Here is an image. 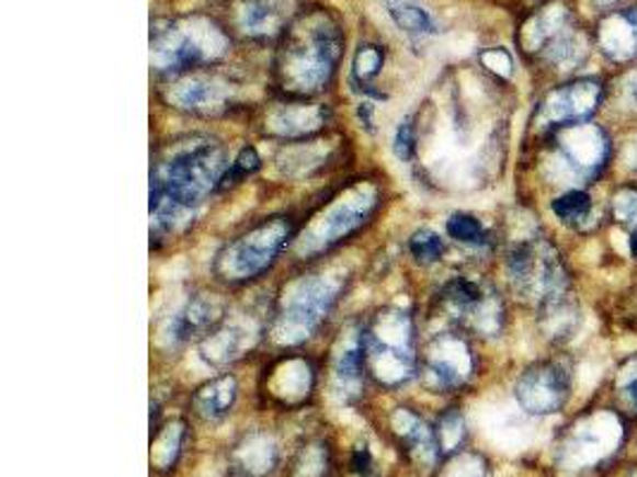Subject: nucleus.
<instances>
[{
	"instance_id": "423d86ee",
	"label": "nucleus",
	"mask_w": 637,
	"mask_h": 477,
	"mask_svg": "<svg viewBox=\"0 0 637 477\" xmlns=\"http://www.w3.org/2000/svg\"><path fill=\"white\" fill-rule=\"evenodd\" d=\"M292 235V225L284 217H273L259 227H253L249 235L239 237L223 253V268L229 280H247L261 275L275 255L284 249Z\"/></svg>"
},
{
	"instance_id": "4be33fe9",
	"label": "nucleus",
	"mask_w": 637,
	"mask_h": 477,
	"mask_svg": "<svg viewBox=\"0 0 637 477\" xmlns=\"http://www.w3.org/2000/svg\"><path fill=\"white\" fill-rule=\"evenodd\" d=\"M182 440H184L182 422H174V425L168 428V432L151 438V463L156 470L170 473L174 468V463H178L182 454Z\"/></svg>"
},
{
	"instance_id": "e433bc0d",
	"label": "nucleus",
	"mask_w": 637,
	"mask_h": 477,
	"mask_svg": "<svg viewBox=\"0 0 637 477\" xmlns=\"http://www.w3.org/2000/svg\"><path fill=\"white\" fill-rule=\"evenodd\" d=\"M628 93H630V101H633V103H637V77L630 81Z\"/></svg>"
},
{
	"instance_id": "a878e982",
	"label": "nucleus",
	"mask_w": 637,
	"mask_h": 477,
	"mask_svg": "<svg viewBox=\"0 0 637 477\" xmlns=\"http://www.w3.org/2000/svg\"><path fill=\"white\" fill-rule=\"evenodd\" d=\"M446 231H450L452 239H456L460 243H470V247H478V243L487 241L485 227L480 225L478 217L466 215V213L452 215L450 220H446Z\"/></svg>"
},
{
	"instance_id": "9b49d317",
	"label": "nucleus",
	"mask_w": 637,
	"mask_h": 477,
	"mask_svg": "<svg viewBox=\"0 0 637 477\" xmlns=\"http://www.w3.org/2000/svg\"><path fill=\"white\" fill-rule=\"evenodd\" d=\"M442 298L450 304L460 318H466L478 332L494 334L501 322V308L494 302V294H490L476 280L456 277L444 286Z\"/></svg>"
},
{
	"instance_id": "c9c22d12",
	"label": "nucleus",
	"mask_w": 637,
	"mask_h": 477,
	"mask_svg": "<svg viewBox=\"0 0 637 477\" xmlns=\"http://www.w3.org/2000/svg\"><path fill=\"white\" fill-rule=\"evenodd\" d=\"M351 468H354L359 475H365L368 477L371 470H373V454H371V448L368 446H359L354 456H351Z\"/></svg>"
},
{
	"instance_id": "a211bd4d",
	"label": "nucleus",
	"mask_w": 637,
	"mask_h": 477,
	"mask_svg": "<svg viewBox=\"0 0 637 477\" xmlns=\"http://www.w3.org/2000/svg\"><path fill=\"white\" fill-rule=\"evenodd\" d=\"M282 20L284 0H247L239 10V26L253 36L275 32Z\"/></svg>"
},
{
	"instance_id": "5701e85b",
	"label": "nucleus",
	"mask_w": 637,
	"mask_h": 477,
	"mask_svg": "<svg viewBox=\"0 0 637 477\" xmlns=\"http://www.w3.org/2000/svg\"><path fill=\"white\" fill-rule=\"evenodd\" d=\"M174 99L184 107H192V111H206V107H213L223 101V91L220 87L211 84V81L189 79L174 91Z\"/></svg>"
},
{
	"instance_id": "4c0bfd02",
	"label": "nucleus",
	"mask_w": 637,
	"mask_h": 477,
	"mask_svg": "<svg viewBox=\"0 0 637 477\" xmlns=\"http://www.w3.org/2000/svg\"><path fill=\"white\" fill-rule=\"evenodd\" d=\"M630 251H633V255L637 258V227L633 229V235H630Z\"/></svg>"
},
{
	"instance_id": "6ab92c4d",
	"label": "nucleus",
	"mask_w": 637,
	"mask_h": 477,
	"mask_svg": "<svg viewBox=\"0 0 637 477\" xmlns=\"http://www.w3.org/2000/svg\"><path fill=\"white\" fill-rule=\"evenodd\" d=\"M389 20L397 24V30L413 34V36H428L437 32V24L432 20L430 12L418 5L416 0H385Z\"/></svg>"
},
{
	"instance_id": "393cba45",
	"label": "nucleus",
	"mask_w": 637,
	"mask_h": 477,
	"mask_svg": "<svg viewBox=\"0 0 637 477\" xmlns=\"http://www.w3.org/2000/svg\"><path fill=\"white\" fill-rule=\"evenodd\" d=\"M590 208H592L590 196L585 194V191H578V189L566 191L564 196H559L557 201L551 203V211L559 215V220H564L568 225L585 220V217L590 215Z\"/></svg>"
},
{
	"instance_id": "f03ea898",
	"label": "nucleus",
	"mask_w": 637,
	"mask_h": 477,
	"mask_svg": "<svg viewBox=\"0 0 637 477\" xmlns=\"http://www.w3.org/2000/svg\"><path fill=\"white\" fill-rule=\"evenodd\" d=\"M339 53H342V34L328 15L318 12L302 20L289 32L280 56L284 84L294 91H318L334 72Z\"/></svg>"
},
{
	"instance_id": "bb28decb",
	"label": "nucleus",
	"mask_w": 637,
	"mask_h": 477,
	"mask_svg": "<svg viewBox=\"0 0 637 477\" xmlns=\"http://www.w3.org/2000/svg\"><path fill=\"white\" fill-rule=\"evenodd\" d=\"M618 404L626 408L630 416H637V359H630L621 367L616 379Z\"/></svg>"
},
{
	"instance_id": "f3484780",
	"label": "nucleus",
	"mask_w": 637,
	"mask_h": 477,
	"mask_svg": "<svg viewBox=\"0 0 637 477\" xmlns=\"http://www.w3.org/2000/svg\"><path fill=\"white\" fill-rule=\"evenodd\" d=\"M576 438L568 444V452H571L578 461H585L588 454L602 456L604 452L598 446H612L614 442L618 444V428L608 418H594L590 425L576 428Z\"/></svg>"
},
{
	"instance_id": "f8f14e48",
	"label": "nucleus",
	"mask_w": 637,
	"mask_h": 477,
	"mask_svg": "<svg viewBox=\"0 0 637 477\" xmlns=\"http://www.w3.org/2000/svg\"><path fill=\"white\" fill-rule=\"evenodd\" d=\"M425 371L440 389L460 387L470 377V349L454 334H442L425 351Z\"/></svg>"
},
{
	"instance_id": "b1692460",
	"label": "nucleus",
	"mask_w": 637,
	"mask_h": 477,
	"mask_svg": "<svg viewBox=\"0 0 637 477\" xmlns=\"http://www.w3.org/2000/svg\"><path fill=\"white\" fill-rule=\"evenodd\" d=\"M435 438H437L442 458H450V456L458 454L460 446H464V440H466L464 416H460L458 411L444 413L437 422V428H435Z\"/></svg>"
},
{
	"instance_id": "cd10ccee",
	"label": "nucleus",
	"mask_w": 637,
	"mask_h": 477,
	"mask_svg": "<svg viewBox=\"0 0 637 477\" xmlns=\"http://www.w3.org/2000/svg\"><path fill=\"white\" fill-rule=\"evenodd\" d=\"M409 249H411L416 261H420V263H435L437 258L442 255V251H444V243L435 235V231L420 229V231H416V235L411 237Z\"/></svg>"
},
{
	"instance_id": "2f4dec72",
	"label": "nucleus",
	"mask_w": 637,
	"mask_h": 477,
	"mask_svg": "<svg viewBox=\"0 0 637 477\" xmlns=\"http://www.w3.org/2000/svg\"><path fill=\"white\" fill-rule=\"evenodd\" d=\"M614 215L618 223H637V189H621L614 196Z\"/></svg>"
},
{
	"instance_id": "aec40b11",
	"label": "nucleus",
	"mask_w": 637,
	"mask_h": 477,
	"mask_svg": "<svg viewBox=\"0 0 637 477\" xmlns=\"http://www.w3.org/2000/svg\"><path fill=\"white\" fill-rule=\"evenodd\" d=\"M223 318V308L215 302H206V298H196V302L189 304L178 318L174 325V332L180 339H189L208 332Z\"/></svg>"
},
{
	"instance_id": "c756f323",
	"label": "nucleus",
	"mask_w": 637,
	"mask_h": 477,
	"mask_svg": "<svg viewBox=\"0 0 637 477\" xmlns=\"http://www.w3.org/2000/svg\"><path fill=\"white\" fill-rule=\"evenodd\" d=\"M383 60L385 56L377 46H361L354 58V77L359 81H368L377 77V72L383 70Z\"/></svg>"
},
{
	"instance_id": "ddd939ff",
	"label": "nucleus",
	"mask_w": 637,
	"mask_h": 477,
	"mask_svg": "<svg viewBox=\"0 0 637 477\" xmlns=\"http://www.w3.org/2000/svg\"><path fill=\"white\" fill-rule=\"evenodd\" d=\"M600 50L608 60L628 63L637 58V5L604 18L598 32Z\"/></svg>"
},
{
	"instance_id": "39448f33",
	"label": "nucleus",
	"mask_w": 637,
	"mask_h": 477,
	"mask_svg": "<svg viewBox=\"0 0 637 477\" xmlns=\"http://www.w3.org/2000/svg\"><path fill=\"white\" fill-rule=\"evenodd\" d=\"M509 275L516 289L537 304L568 292V272L559 251L547 241H527L511 253Z\"/></svg>"
},
{
	"instance_id": "6e6552de",
	"label": "nucleus",
	"mask_w": 637,
	"mask_h": 477,
	"mask_svg": "<svg viewBox=\"0 0 637 477\" xmlns=\"http://www.w3.org/2000/svg\"><path fill=\"white\" fill-rule=\"evenodd\" d=\"M334 304V289L322 280H308L302 284L280 318V334L284 342H299L314 332L318 322L328 316Z\"/></svg>"
},
{
	"instance_id": "2eb2a0df",
	"label": "nucleus",
	"mask_w": 637,
	"mask_h": 477,
	"mask_svg": "<svg viewBox=\"0 0 637 477\" xmlns=\"http://www.w3.org/2000/svg\"><path fill=\"white\" fill-rule=\"evenodd\" d=\"M539 322L547 337L559 342V339H568L576 332L580 322V308L568 292L557 294L539 304Z\"/></svg>"
},
{
	"instance_id": "0eeeda50",
	"label": "nucleus",
	"mask_w": 637,
	"mask_h": 477,
	"mask_svg": "<svg viewBox=\"0 0 637 477\" xmlns=\"http://www.w3.org/2000/svg\"><path fill=\"white\" fill-rule=\"evenodd\" d=\"M571 397V377L557 361H539L527 367L516 385V399L533 416L557 413Z\"/></svg>"
},
{
	"instance_id": "20e7f679",
	"label": "nucleus",
	"mask_w": 637,
	"mask_h": 477,
	"mask_svg": "<svg viewBox=\"0 0 637 477\" xmlns=\"http://www.w3.org/2000/svg\"><path fill=\"white\" fill-rule=\"evenodd\" d=\"M365 356L373 373L385 385H399L413 375L411 320L406 313L389 310L379 316L368 332H363Z\"/></svg>"
},
{
	"instance_id": "4468645a",
	"label": "nucleus",
	"mask_w": 637,
	"mask_h": 477,
	"mask_svg": "<svg viewBox=\"0 0 637 477\" xmlns=\"http://www.w3.org/2000/svg\"><path fill=\"white\" fill-rule=\"evenodd\" d=\"M391 428H395L397 438L401 440L406 452H409V456L418 463V466L432 468L442 458L435 430H430L416 413L399 408L395 418H391Z\"/></svg>"
},
{
	"instance_id": "7c9ffc66",
	"label": "nucleus",
	"mask_w": 637,
	"mask_h": 477,
	"mask_svg": "<svg viewBox=\"0 0 637 477\" xmlns=\"http://www.w3.org/2000/svg\"><path fill=\"white\" fill-rule=\"evenodd\" d=\"M261 168V158H259V154L253 151V148H243V151L239 154V158L232 162V168H229L225 174H223V182H225V186L232 182V184H237V182H241L243 177L247 174H251V172H255Z\"/></svg>"
},
{
	"instance_id": "412c9836",
	"label": "nucleus",
	"mask_w": 637,
	"mask_h": 477,
	"mask_svg": "<svg viewBox=\"0 0 637 477\" xmlns=\"http://www.w3.org/2000/svg\"><path fill=\"white\" fill-rule=\"evenodd\" d=\"M371 203H373L371 198H365L363 203H344V206L332 208V213L328 215V223H325V235H328L325 241L330 243L351 235V231L363 223V217L368 215Z\"/></svg>"
},
{
	"instance_id": "473e14b6",
	"label": "nucleus",
	"mask_w": 637,
	"mask_h": 477,
	"mask_svg": "<svg viewBox=\"0 0 637 477\" xmlns=\"http://www.w3.org/2000/svg\"><path fill=\"white\" fill-rule=\"evenodd\" d=\"M296 475L299 477H325L328 475V452H322V448H318V452H308L302 461L299 470H296Z\"/></svg>"
},
{
	"instance_id": "f257e3e1",
	"label": "nucleus",
	"mask_w": 637,
	"mask_h": 477,
	"mask_svg": "<svg viewBox=\"0 0 637 477\" xmlns=\"http://www.w3.org/2000/svg\"><path fill=\"white\" fill-rule=\"evenodd\" d=\"M225 156L220 146L203 141L186 148L151 172V217L156 229H172L182 213L192 211L203 196L223 182Z\"/></svg>"
},
{
	"instance_id": "f704fd0d",
	"label": "nucleus",
	"mask_w": 637,
	"mask_h": 477,
	"mask_svg": "<svg viewBox=\"0 0 637 477\" xmlns=\"http://www.w3.org/2000/svg\"><path fill=\"white\" fill-rule=\"evenodd\" d=\"M482 63L490 67V70L499 72V75H511V58H509V53L507 50H487L485 56H482Z\"/></svg>"
},
{
	"instance_id": "c85d7f7f",
	"label": "nucleus",
	"mask_w": 637,
	"mask_h": 477,
	"mask_svg": "<svg viewBox=\"0 0 637 477\" xmlns=\"http://www.w3.org/2000/svg\"><path fill=\"white\" fill-rule=\"evenodd\" d=\"M442 477H487L485 461L476 454H454L446 461Z\"/></svg>"
},
{
	"instance_id": "7ed1b4c3",
	"label": "nucleus",
	"mask_w": 637,
	"mask_h": 477,
	"mask_svg": "<svg viewBox=\"0 0 637 477\" xmlns=\"http://www.w3.org/2000/svg\"><path fill=\"white\" fill-rule=\"evenodd\" d=\"M227 46L223 32L208 20L168 24L151 32V63L158 70H184L201 60L220 56Z\"/></svg>"
},
{
	"instance_id": "dca6fc26",
	"label": "nucleus",
	"mask_w": 637,
	"mask_h": 477,
	"mask_svg": "<svg viewBox=\"0 0 637 477\" xmlns=\"http://www.w3.org/2000/svg\"><path fill=\"white\" fill-rule=\"evenodd\" d=\"M237 401V379L232 375H223L208 382L198 389L194 397V408L203 420H223Z\"/></svg>"
},
{
	"instance_id": "1a4fd4ad",
	"label": "nucleus",
	"mask_w": 637,
	"mask_h": 477,
	"mask_svg": "<svg viewBox=\"0 0 637 477\" xmlns=\"http://www.w3.org/2000/svg\"><path fill=\"white\" fill-rule=\"evenodd\" d=\"M602 101V84L598 79H578L547 95L539 107V117L547 127H571L590 122Z\"/></svg>"
},
{
	"instance_id": "9d476101",
	"label": "nucleus",
	"mask_w": 637,
	"mask_h": 477,
	"mask_svg": "<svg viewBox=\"0 0 637 477\" xmlns=\"http://www.w3.org/2000/svg\"><path fill=\"white\" fill-rule=\"evenodd\" d=\"M557 144L559 160L573 174L585 177V180L602 170L608 156L606 134L598 125H590V122L561 127L557 134Z\"/></svg>"
},
{
	"instance_id": "72a5a7b5",
	"label": "nucleus",
	"mask_w": 637,
	"mask_h": 477,
	"mask_svg": "<svg viewBox=\"0 0 637 477\" xmlns=\"http://www.w3.org/2000/svg\"><path fill=\"white\" fill-rule=\"evenodd\" d=\"M395 154L401 160H411L416 154V129L411 122H403L395 136Z\"/></svg>"
}]
</instances>
